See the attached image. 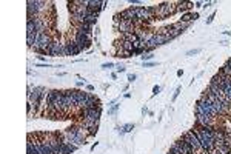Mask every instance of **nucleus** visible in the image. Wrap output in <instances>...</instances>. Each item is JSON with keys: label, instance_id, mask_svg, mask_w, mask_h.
I'll return each mask as SVG.
<instances>
[{"label": "nucleus", "instance_id": "nucleus-9", "mask_svg": "<svg viewBox=\"0 0 231 154\" xmlns=\"http://www.w3.org/2000/svg\"><path fill=\"white\" fill-rule=\"evenodd\" d=\"M180 91H182V88L179 86V88H177V89H176V93H174V96H173V100H176V99H177V97H179Z\"/></svg>", "mask_w": 231, "mask_h": 154}, {"label": "nucleus", "instance_id": "nucleus-14", "mask_svg": "<svg viewBox=\"0 0 231 154\" xmlns=\"http://www.w3.org/2000/svg\"><path fill=\"white\" fill-rule=\"evenodd\" d=\"M117 108H119V105H114V106L111 108V110H110V114H114L116 111H117Z\"/></svg>", "mask_w": 231, "mask_h": 154}, {"label": "nucleus", "instance_id": "nucleus-13", "mask_svg": "<svg viewBox=\"0 0 231 154\" xmlns=\"http://www.w3.org/2000/svg\"><path fill=\"white\" fill-rule=\"evenodd\" d=\"M214 17H216V14H214V13H213V14H211V15L208 17V19H207V23H211L213 20H214Z\"/></svg>", "mask_w": 231, "mask_h": 154}, {"label": "nucleus", "instance_id": "nucleus-20", "mask_svg": "<svg viewBox=\"0 0 231 154\" xmlns=\"http://www.w3.org/2000/svg\"><path fill=\"white\" fill-rule=\"evenodd\" d=\"M194 5H196L197 8H202V6H203V3H202V2H196V3H194Z\"/></svg>", "mask_w": 231, "mask_h": 154}, {"label": "nucleus", "instance_id": "nucleus-12", "mask_svg": "<svg viewBox=\"0 0 231 154\" xmlns=\"http://www.w3.org/2000/svg\"><path fill=\"white\" fill-rule=\"evenodd\" d=\"M154 65H156L154 62H146V63L143 62V66H145V68H151V66H154Z\"/></svg>", "mask_w": 231, "mask_h": 154}, {"label": "nucleus", "instance_id": "nucleus-10", "mask_svg": "<svg viewBox=\"0 0 231 154\" xmlns=\"http://www.w3.org/2000/svg\"><path fill=\"white\" fill-rule=\"evenodd\" d=\"M199 52H200V49H191L186 52V56H194V54H199Z\"/></svg>", "mask_w": 231, "mask_h": 154}, {"label": "nucleus", "instance_id": "nucleus-2", "mask_svg": "<svg viewBox=\"0 0 231 154\" xmlns=\"http://www.w3.org/2000/svg\"><path fill=\"white\" fill-rule=\"evenodd\" d=\"M73 40L76 42V45L79 46V49H80L82 52L83 51H86L88 48L91 46V43H93V40H91V37L90 35H83V34H73Z\"/></svg>", "mask_w": 231, "mask_h": 154}, {"label": "nucleus", "instance_id": "nucleus-3", "mask_svg": "<svg viewBox=\"0 0 231 154\" xmlns=\"http://www.w3.org/2000/svg\"><path fill=\"white\" fill-rule=\"evenodd\" d=\"M48 51H49V56H51V57L63 56V43L54 39V40L51 42V45L48 46Z\"/></svg>", "mask_w": 231, "mask_h": 154}, {"label": "nucleus", "instance_id": "nucleus-17", "mask_svg": "<svg viewBox=\"0 0 231 154\" xmlns=\"http://www.w3.org/2000/svg\"><path fill=\"white\" fill-rule=\"evenodd\" d=\"M116 69H117L119 72H123V71H125V68H123L122 65H117V66H116Z\"/></svg>", "mask_w": 231, "mask_h": 154}, {"label": "nucleus", "instance_id": "nucleus-18", "mask_svg": "<svg viewBox=\"0 0 231 154\" xmlns=\"http://www.w3.org/2000/svg\"><path fill=\"white\" fill-rule=\"evenodd\" d=\"M86 89L91 93V91H94V86H93V85H88V86H86Z\"/></svg>", "mask_w": 231, "mask_h": 154}, {"label": "nucleus", "instance_id": "nucleus-7", "mask_svg": "<svg viewBox=\"0 0 231 154\" xmlns=\"http://www.w3.org/2000/svg\"><path fill=\"white\" fill-rule=\"evenodd\" d=\"M35 23L34 22H26V34H35Z\"/></svg>", "mask_w": 231, "mask_h": 154}, {"label": "nucleus", "instance_id": "nucleus-16", "mask_svg": "<svg viewBox=\"0 0 231 154\" xmlns=\"http://www.w3.org/2000/svg\"><path fill=\"white\" fill-rule=\"evenodd\" d=\"M128 80H129V82H134V80H136V74H129L128 76Z\"/></svg>", "mask_w": 231, "mask_h": 154}, {"label": "nucleus", "instance_id": "nucleus-8", "mask_svg": "<svg viewBox=\"0 0 231 154\" xmlns=\"http://www.w3.org/2000/svg\"><path fill=\"white\" fill-rule=\"evenodd\" d=\"M154 56H153V54H142V60H149V59H153Z\"/></svg>", "mask_w": 231, "mask_h": 154}, {"label": "nucleus", "instance_id": "nucleus-11", "mask_svg": "<svg viewBox=\"0 0 231 154\" xmlns=\"http://www.w3.org/2000/svg\"><path fill=\"white\" fill-rule=\"evenodd\" d=\"M159 93H160V86H154L153 88V96H157Z\"/></svg>", "mask_w": 231, "mask_h": 154}, {"label": "nucleus", "instance_id": "nucleus-4", "mask_svg": "<svg viewBox=\"0 0 231 154\" xmlns=\"http://www.w3.org/2000/svg\"><path fill=\"white\" fill-rule=\"evenodd\" d=\"M194 6V3L193 2H177V13H182V14H185V13H190V10Z\"/></svg>", "mask_w": 231, "mask_h": 154}, {"label": "nucleus", "instance_id": "nucleus-21", "mask_svg": "<svg viewBox=\"0 0 231 154\" xmlns=\"http://www.w3.org/2000/svg\"><path fill=\"white\" fill-rule=\"evenodd\" d=\"M182 74H183V71H182V69L177 71V76H179V77H182Z\"/></svg>", "mask_w": 231, "mask_h": 154}, {"label": "nucleus", "instance_id": "nucleus-5", "mask_svg": "<svg viewBox=\"0 0 231 154\" xmlns=\"http://www.w3.org/2000/svg\"><path fill=\"white\" fill-rule=\"evenodd\" d=\"M199 19V14L197 13H185V14H182V19H180V22L182 23H191L193 20H197Z\"/></svg>", "mask_w": 231, "mask_h": 154}, {"label": "nucleus", "instance_id": "nucleus-15", "mask_svg": "<svg viewBox=\"0 0 231 154\" xmlns=\"http://www.w3.org/2000/svg\"><path fill=\"white\" fill-rule=\"evenodd\" d=\"M114 66V63H103L102 68H113Z\"/></svg>", "mask_w": 231, "mask_h": 154}, {"label": "nucleus", "instance_id": "nucleus-6", "mask_svg": "<svg viewBox=\"0 0 231 154\" xmlns=\"http://www.w3.org/2000/svg\"><path fill=\"white\" fill-rule=\"evenodd\" d=\"M117 130H119V133H120V134H123V133H129V131H132V130H134V123L123 125L122 128H117Z\"/></svg>", "mask_w": 231, "mask_h": 154}, {"label": "nucleus", "instance_id": "nucleus-1", "mask_svg": "<svg viewBox=\"0 0 231 154\" xmlns=\"http://www.w3.org/2000/svg\"><path fill=\"white\" fill-rule=\"evenodd\" d=\"M182 139L183 140H186L191 147H193V150L196 151V154H207L205 153V150L202 148V143H200V140L197 139V136L194 134L193 131H186L183 136H182Z\"/></svg>", "mask_w": 231, "mask_h": 154}, {"label": "nucleus", "instance_id": "nucleus-19", "mask_svg": "<svg viewBox=\"0 0 231 154\" xmlns=\"http://www.w3.org/2000/svg\"><path fill=\"white\" fill-rule=\"evenodd\" d=\"M83 83H85V80H83V82H82V80H79L76 85H77V86H83Z\"/></svg>", "mask_w": 231, "mask_h": 154}]
</instances>
